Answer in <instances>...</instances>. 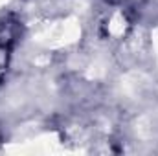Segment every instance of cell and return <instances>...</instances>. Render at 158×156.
Instances as JSON below:
<instances>
[{
    "instance_id": "1",
    "label": "cell",
    "mask_w": 158,
    "mask_h": 156,
    "mask_svg": "<svg viewBox=\"0 0 158 156\" xmlns=\"http://www.w3.org/2000/svg\"><path fill=\"white\" fill-rule=\"evenodd\" d=\"M9 48H6V46H2L0 44V81L4 77V74H6V70H7V61H9Z\"/></svg>"
}]
</instances>
